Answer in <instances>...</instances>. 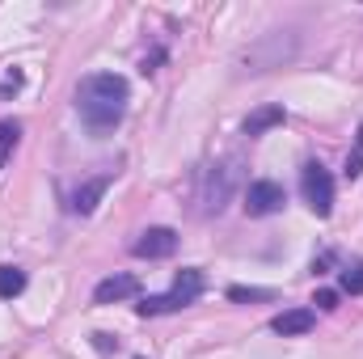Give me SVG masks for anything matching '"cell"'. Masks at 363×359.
I'll return each mask as SVG.
<instances>
[{"label":"cell","instance_id":"6da1fadb","mask_svg":"<svg viewBox=\"0 0 363 359\" xmlns=\"http://www.w3.org/2000/svg\"><path fill=\"white\" fill-rule=\"evenodd\" d=\"M127 81L118 72H93L77 85V110L93 131H110L127 114Z\"/></svg>","mask_w":363,"mask_h":359},{"label":"cell","instance_id":"7a4b0ae2","mask_svg":"<svg viewBox=\"0 0 363 359\" xmlns=\"http://www.w3.org/2000/svg\"><path fill=\"white\" fill-rule=\"evenodd\" d=\"M203 296V270H178V279H174V287L165 292V296H144L135 309H140V317H161V313H178L186 304H194Z\"/></svg>","mask_w":363,"mask_h":359},{"label":"cell","instance_id":"3957f363","mask_svg":"<svg viewBox=\"0 0 363 359\" xmlns=\"http://www.w3.org/2000/svg\"><path fill=\"white\" fill-rule=\"evenodd\" d=\"M237 182H241V157L216 161V165L203 174V194H199V199H203V216H220V211L228 207Z\"/></svg>","mask_w":363,"mask_h":359},{"label":"cell","instance_id":"277c9868","mask_svg":"<svg viewBox=\"0 0 363 359\" xmlns=\"http://www.w3.org/2000/svg\"><path fill=\"white\" fill-rule=\"evenodd\" d=\"M300 190H304V203L313 207V216H330L334 211V178L321 161H308L304 174H300Z\"/></svg>","mask_w":363,"mask_h":359},{"label":"cell","instance_id":"5b68a950","mask_svg":"<svg viewBox=\"0 0 363 359\" xmlns=\"http://www.w3.org/2000/svg\"><path fill=\"white\" fill-rule=\"evenodd\" d=\"M283 203H287V194H283V186L271 182V178L245 186V211H250V216H274V211H283Z\"/></svg>","mask_w":363,"mask_h":359},{"label":"cell","instance_id":"8992f818","mask_svg":"<svg viewBox=\"0 0 363 359\" xmlns=\"http://www.w3.org/2000/svg\"><path fill=\"white\" fill-rule=\"evenodd\" d=\"M174 250H178V233H174V228H165V224L144 228V233L135 237V245H131V254H135V258H148V263L169 258Z\"/></svg>","mask_w":363,"mask_h":359},{"label":"cell","instance_id":"52a82bcc","mask_svg":"<svg viewBox=\"0 0 363 359\" xmlns=\"http://www.w3.org/2000/svg\"><path fill=\"white\" fill-rule=\"evenodd\" d=\"M135 292H140L135 275H110L93 287V304H118V300H131Z\"/></svg>","mask_w":363,"mask_h":359},{"label":"cell","instance_id":"ba28073f","mask_svg":"<svg viewBox=\"0 0 363 359\" xmlns=\"http://www.w3.org/2000/svg\"><path fill=\"white\" fill-rule=\"evenodd\" d=\"M317 326V309H287V313H279L271 321L274 334H283V338H296V334H308Z\"/></svg>","mask_w":363,"mask_h":359},{"label":"cell","instance_id":"9c48e42d","mask_svg":"<svg viewBox=\"0 0 363 359\" xmlns=\"http://www.w3.org/2000/svg\"><path fill=\"white\" fill-rule=\"evenodd\" d=\"M283 118H287V114H283V106H258V110L241 123V131H245V136H267V131L279 127Z\"/></svg>","mask_w":363,"mask_h":359},{"label":"cell","instance_id":"30bf717a","mask_svg":"<svg viewBox=\"0 0 363 359\" xmlns=\"http://www.w3.org/2000/svg\"><path fill=\"white\" fill-rule=\"evenodd\" d=\"M106 186H110V178L101 174V178H93V182H85L77 194H72V211H81V216H89L93 207H97V199L106 194Z\"/></svg>","mask_w":363,"mask_h":359},{"label":"cell","instance_id":"8fae6325","mask_svg":"<svg viewBox=\"0 0 363 359\" xmlns=\"http://www.w3.org/2000/svg\"><path fill=\"white\" fill-rule=\"evenodd\" d=\"M26 292V270L21 267H0V300H13Z\"/></svg>","mask_w":363,"mask_h":359},{"label":"cell","instance_id":"7c38bea8","mask_svg":"<svg viewBox=\"0 0 363 359\" xmlns=\"http://www.w3.org/2000/svg\"><path fill=\"white\" fill-rule=\"evenodd\" d=\"M17 140H21V123H17V118H0V170H4V161L13 157Z\"/></svg>","mask_w":363,"mask_h":359},{"label":"cell","instance_id":"4fadbf2b","mask_svg":"<svg viewBox=\"0 0 363 359\" xmlns=\"http://www.w3.org/2000/svg\"><path fill=\"white\" fill-rule=\"evenodd\" d=\"M271 296H274L271 287H241V283L228 287V300H237V304H245V300H271Z\"/></svg>","mask_w":363,"mask_h":359},{"label":"cell","instance_id":"5bb4252c","mask_svg":"<svg viewBox=\"0 0 363 359\" xmlns=\"http://www.w3.org/2000/svg\"><path fill=\"white\" fill-rule=\"evenodd\" d=\"M342 292H351V296H363V263L342 270Z\"/></svg>","mask_w":363,"mask_h":359},{"label":"cell","instance_id":"9a60e30c","mask_svg":"<svg viewBox=\"0 0 363 359\" xmlns=\"http://www.w3.org/2000/svg\"><path fill=\"white\" fill-rule=\"evenodd\" d=\"M313 304H317L321 313H334V309H338V292H334V287H317V296H313Z\"/></svg>","mask_w":363,"mask_h":359},{"label":"cell","instance_id":"2e32d148","mask_svg":"<svg viewBox=\"0 0 363 359\" xmlns=\"http://www.w3.org/2000/svg\"><path fill=\"white\" fill-rule=\"evenodd\" d=\"M21 85H26V77H21V72L13 68V72H9V77L0 81V97H4V93H17V89H21Z\"/></svg>","mask_w":363,"mask_h":359},{"label":"cell","instance_id":"e0dca14e","mask_svg":"<svg viewBox=\"0 0 363 359\" xmlns=\"http://www.w3.org/2000/svg\"><path fill=\"white\" fill-rule=\"evenodd\" d=\"M363 174V153H351L347 157V178H359Z\"/></svg>","mask_w":363,"mask_h":359},{"label":"cell","instance_id":"ac0fdd59","mask_svg":"<svg viewBox=\"0 0 363 359\" xmlns=\"http://www.w3.org/2000/svg\"><path fill=\"white\" fill-rule=\"evenodd\" d=\"M359 148H363V123H359Z\"/></svg>","mask_w":363,"mask_h":359}]
</instances>
